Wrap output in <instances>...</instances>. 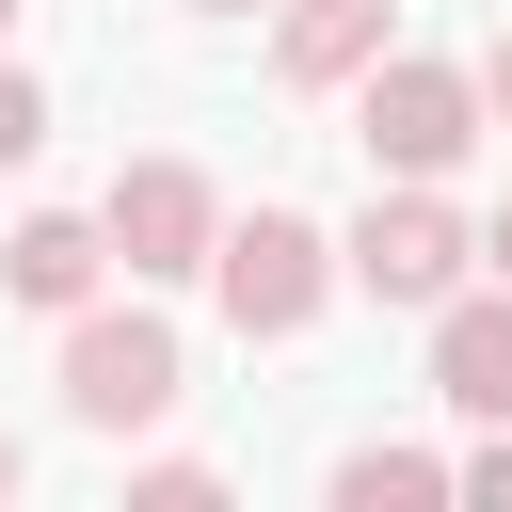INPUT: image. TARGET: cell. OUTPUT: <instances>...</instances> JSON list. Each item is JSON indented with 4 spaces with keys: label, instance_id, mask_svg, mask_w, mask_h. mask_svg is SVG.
Segmentation results:
<instances>
[{
    "label": "cell",
    "instance_id": "obj_1",
    "mask_svg": "<svg viewBox=\"0 0 512 512\" xmlns=\"http://www.w3.org/2000/svg\"><path fill=\"white\" fill-rule=\"evenodd\" d=\"M480 128H496L480 64H432V48H384V64L352 80V144H368V176H448V160H464Z\"/></svg>",
    "mask_w": 512,
    "mask_h": 512
},
{
    "label": "cell",
    "instance_id": "obj_2",
    "mask_svg": "<svg viewBox=\"0 0 512 512\" xmlns=\"http://www.w3.org/2000/svg\"><path fill=\"white\" fill-rule=\"evenodd\" d=\"M176 384H192L176 320H144V304H80L64 320V416L80 432H144V416H176Z\"/></svg>",
    "mask_w": 512,
    "mask_h": 512
},
{
    "label": "cell",
    "instance_id": "obj_3",
    "mask_svg": "<svg viewBox=\"0 0 512 512\" xmlns=\"http://www.w3.org/2000/svg\"><path fill=\"white\" fill-rule=\"evenodd\" d=\"M336 272H352V256H336L304 208H256V224H224V256H208V288H224V320H240V336H304Z\"/></svg>",
    "mask_w": 512,
    "mask_h": 512
},
{
    "label": "cell",
    "instance_id": "obj_4",
    "mask_svg": "<svg viewBox=\"0 0 512 512\" xmlns=\"http://www.w3.org/2000/svg\"><path fill=\"white\" fill-rule=\"evenodd\" d=\"M336 256H352V288H368V304H448V288L480 272V240L448 224V192H432V176H400V192H368V224H352Z\"/></svg>",
    "mask_w": 512,
    "mask_h": 512
},
{
    "label": "cell",
    "instance_id": "obj_5",
    "mask_svg": "<svg viewBox=\"0 0 512 512\" xmlns=\"http://www.w3.org/2000/svg\"><path fill=\"white\" fill-rule=\"evenodd\" d=\"M96 224H112V256H128L144 288H176V272H208V256H224V192H208L192 160H128Z\"/></svg>",
    "mask_w": 512,
    "mask_h": 512
},
{
    "label": "cell",
    "instance_id": "obj_6",
    "mask_svg": "<svg viewBox=\"0 0 512 512\" xmlns=\"http://www.w3.org/2000/svg\"><path fill=\"white\" fill-rule=\"evenodd\" d=\"M96 272H112V224H80V208H32V224L0 240V288H16V304H48V320H80V304H96Z\"/></svg>",
    "mask_w": 512,
    "mask_h": 512
},
{
    "label": "cell",
    "instance_id": "obj_7",
    "mask_svg": "<svg viewBox=\"0 0 512 512\" xmlns=\"http://www.w3.org/2000/svg\"><path fill=\"white\" fill-rule=\"evenodd\" d=\"M432 400L448 416H512V288L496 304H464V288L432 304Z\"/></svg>",
    "mask_w": 512,
    "mask_h": 512
},
{
    "label": "cell",
    "instance_id": "obj_8",
    "mask_svg": "<svg viewBox=\"0 0 512 512\" xmlns=\"http://www.w3.org/2000/svg\"><path fill=\"white\" fill-rule=\"evenodd\" d=\"M368 64H384V0H288V32H272V80L288 96H336Z\"/></svg>",
    "mask_w": 512,
    "mask_h": 512
},
{
    "label": "cell",
    "instance_id": "obj_9",
    "mask_svg": "<svg viewBox=\"0 0 512 512\" xmlns=\"http://www.w3.org/2000/svg\"><path fill=\"white\" fill-rule=\"evenodd\" d=\"M416 496H464V464H432V448H352L336 464V512H416Z\"/></svg>",
    "mask_w": 512,
    "mask_h": 512
},
{
    "label": "cell",
    "instance_id": "obj_10",
    "mask_svg": "<svg viewBox=\"0 0 512 512\" xmlns=\"http://www.w3.org/2000/svg\"><path fill=\"white\" fill-rule=\"evenodd\" d=\"M16 160H48V80H32V64H0V176H16Z\"/></svg>",
    "mask_w": 512,
    "mask_h": 512
},
{
    "label": "cell",
    "instance_id": "obj_11",
    "mask_svg": "<svg viewBox=\"0 0 512 512\" xmlns=\"http://www.w3.org/2000/svg\"><path fill=\"white\" fill-rule=\"evenodd\" d=\"M464 496H480V512H512V416H496V448L464 464Z\"/></svg>",
    "mask_w": 512,
    "mask_h": 512
},
{
    "label": "cell",
    "instance_id": "obj_12",
    "mask_svg": "<svg viewBox=\"0 0 512 512\" xmlns=\"http://www.w3.org/2000/svg\"><path fill=\"white\" fill-rule=\"evenodd\" d=\"M480 96H496V128H512V32H496V48H480Z\"/></svg>",
    "mask_w": 512,
    "mask_h": 512
},
{
    "label": "cell",
    "instance_id": "obj_13",
    "mask_svg": "<svg viewBox=\"0 0 512 512\" xmlns=\"http://www.w3.org/2000/svg\"><path fill=\"white\" fill-rule=\"evenodd\" d=\"M480 272H496V288H512V208H496V224H480Z\"/></svg>",
    "mask_w": 512,
    "mask_h": 512
},
{
    "label": "cell",
    "instance_id": "obj_14",
    "mask_svg": "<svg viewBox=\"0 0 512 512\" xmlns=\"http://www.w3.org/2000/svg\"><path fill=\"white\" fill-rule=\"evenodd\" d=\"M0 496H16V432H0Z\"/></svg>",
    "mask_w": 512,
    "mask_h": 512
},
{
    "label": "cell",
    "instance_id": "obj_15",
    "mask_svg": "<svg viewBox=\"0 0 512 512\" xmlns=\"http://www.w3.org/2000/svg\"><path fill=\"white\" fill-rule=\"evenodd\" d=\"M192 16H256V0H192Z\"/></svg>",
    "mask_w": 512,
    "mask_h": 512
},
{
    "label": "cell",
    "instance_id": "obj_16",
    "mask_svg": "<svg viewBox=\"0 0 512 512\" xmlns=\"http://www.w3.org/2000/svg\"><path fill=\"white\" fill-rule=\"evenodd\" d=\"M0 32H16V0H0Z\"/></svg>",
    "mask_w": 512,
    "mask_h": 512
}]
</instances>
